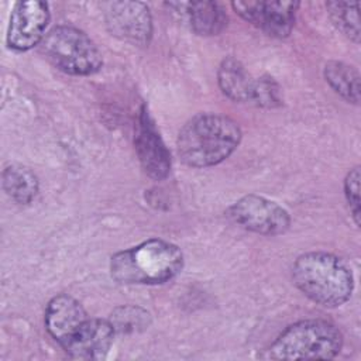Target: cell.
I'll list each match as a JSON object with an SVG mask.
<instances>
[{
	"mask_svg": "<svg viewBox=\"0 0 361 361\" xmlns=\"http://www.w3.org/2000/svg\"><path fill=\"white\" fill-rule=\"evenodd\" d=\"M360 166H354L348 171L344 179V195L354 219V223L360 226Z\"/></svg>",
	"mask_w": 361,
	"mask_h": 361,
	"instance_id": "ffe728a7",
	"label": "cell"
},
{
	"mask_svg": "<svg viewBox=\"0 0 361 361\" xmlns=\"http://www.w3.org/2000/svg\"><path fill=\"white\" fill-rule=\"evenodd\" d=\"M343 347L341 331L323 319H306L288 326L269 345V360H331Z\"/></svg>",
	"mask_w": 361,
	"mask_h": 361,
	"instance_id": "277c9868",
	"label": "cell"
},
{
	"mask_svg": "<svg viewBox=\"0 0 361 361\" xmlns=\"http://www.w3.org/2000/svg\"><path fill=\"white\" fill-rule=\"evenodd\" d=\"M48 23L49 10L45 1H17L10 16L7 45L16 51H27L41 44Z\"/></svg>",
	"mask_w": 361,
	"mask_h": 361,
	"instance_id": "52a82bcc",
	"label": "cell"
},
{
	"mask_svg": "<svg viewBox=\"0 0 361 361\" xmlns=\"http://www.w3.org/2000/svg\"><path fill=\"white\" fill-rule=\"evenodd\" d=\"M39 45L45 58L68 75H92L103 65L96 44L83 31L71 25L54 27Z\"/></svg>",
	"mask_w": 361,
	"mask_h": 361,
	"instance_id": "5b68a950",
	"label": "cell"
},
{
	"mask_svg": "<svg viewBox=\"0 0 361 361\" xmlns=\"http://www.w3.org/2000/svg\"><path fill=\"white\" fill-rule=\"evenodd\" d=\"M217 80L221 92L238 103L254 104L258 78H252L244 65L233 56L221 61L217 71Z\"/></svg>",
	"mask_w": 361,
	"mask_h": 361,
	"instance_id": "4fadbf2b",
	"label": "cell"
},
{
	"mask_svg": "<svg viewBox=\"0 0 361 361\" xmlns=\"http://www.w3.org/2000/svg\"><path fill=\"white\" fill-rule=\"evenodd\" d=\"M188 8L190 25L199 35H217L227 25V14L217 1H192Z\"/></svg>",
	"mask_w": 361,
	"mask_h": 361,
	"instance_id": "9a60e30c",
	"label": "cell"
},
{
	"mask_svg": "<svg viewBox=\"0 0 361 361\" xmlns=\"http://www.w3.org/2000/svg\"><path fill=\"white\" fill-rule=\"evenodd\" d=\"M231 7L245 21L276 38L290 34L298 1H233Z\"/></svg>",
	"mask_w": 361,
	"mask_h": 361,
	"instance_id": "9c48e42d",
	"label": "cell"
},
{
	"mask_svg": "<svg viewBox=\"0 0 361 361\" xmlns=\"http://www.w3.org/2000/svg\"><path fill=\"white\" fill-rule=\"evenodd\" d=\"M183 267V254L175 244L149 238L111 257L110 274L120 283L159 285L173 279Z\"/></svg>",
	"mask_w": 361,
	"mask_h": 361,
	"instance_id": "3957f363",
	"label": "cell"
},
{
	"mask_svg": "<svg viewBox=\"0 0 361 361\" xmlns=\"http://www.w3.org/2000/svg\"><path fill=\"white\" fill-rule=\"evenodd\" d=\"M326 7L337 30H340L347 38L358 44L360 42V17H358L360 4L350 3V1H327Z\"/></svg>",
	"mask_w": 361,
	"mask_h": 361,
	"instance_id": "e0dca14e",
	"label": "cell"
},
{
	"mask_svg": "<svg viewBox=\"0 0 361 361\" xmlns=\"http://www.w3.org/2000/svg\"><path fill=\"white\" fill-rule=\"evenodd\" d=\"M116 331L110 320L86 319L78 331L61 345L73 360H102L109 353Z\"/></svg>",
	"mask_w": 361,
	"mask_h": 361,
	"instance_id": "8fae6325",
	"label": "cell"
},
{
	"mask_svg": "<svg viewBox=\"0 0 361 361\" xmlns=\"http://www.w3.org/2000/svg\"><path fill=\"white\" fill-rule=\"evenodd\" d=\"M324 79L330 87L344 100L358 104L360 102V73L351 65L330 61L323 69Z\"/></svg>",
	"mask_w": 361,
	"mask_h": 361,
	"instance_id": "2e32d148",
	"label": "cell"
},
{
	"mask_svg": "<svg viewBox=\"0 0 361 361\" xmlns=\"http://www.w3.org/2000/svg\"><path fill=\"white\" fill-rule=\"evenodd\" d=\"M279 93H281L279 86L272 78L261 76L258 78L254 104L258 107H267V109L278 107L282 103Z\"/></svg>",
	"mask_w": 361,
	"mask_h": 361,
	"instance_id": "d6986e66",
	"label": "cell"
},
{
	"mask_svg": "<svg viewBox=\"0 0 361 361\" xmlns=\"http://www.w3.org/2000/svg\"><path fill=\"white\" fill-rule=\"evenodd\" d=\"M83 306L71 295L54 296L45 309V327L51 337L63 345L86 322Z\"/></svg>",
	"mask_w": 361,
	"mask_h": 361,
	"instance_id": "7c38bea8",
	"label": "cell"
},
{
	"mask_svg": "<svg viewBox=\"0 0 361 361\" xmlns=\"http://www.w3.org/2000/svg\"><path fill=\"white\" fill-rule=\"evenodd\" d=\"M227 216L240 227L262 234H283L290 226L289 213L278 203L258 196L247 195L227 209Z\"/></svg>",
	"mask_w": 361,
	"mask_h": 361,
	"instance_id": "8992f818",
	"label": "cell"
},
{
	"mask_svg": "<svg viewBox=\"0 0 361 361\" xmlns=\"http://www.w3.org/2000/svg\"><path fill=\"white\" fill-rule=\"evenodd\" d=\"M134 145L144 172L155 180L165 179L171 171V155L145 106H141L137 117Z\"/></svg>",
	"mask_w": 361,
	"mask_h": 361,
	"instance_id": "ba28073f",
	"label": "cell"
},
{
	"mask_svg": "<svg viewBox=\"0 0 361 361\" xmlns=\"http://www.w3.org/2000/svg\"><path fill=\"white\" fill-rule=\"evenodd\" d=\"M240 141L241 130L233 118L216 113H202L182 127L176 149L188 166L207 168L228 158Z\"/></svg>",
	"mask_w": 361,
	"mask_h": 361,
	"instance_id": "6da1fadb",
	"label": "cell"
},
{
	"mask_svg": "<svg viewBox=\"0 0 361 361\" xmlns=\"http://www.w3.org/2000/svg\"><path fill=\"white\" fill-rule=\"evenodd\" d=\"M3 189L18 204H28L38 193V178L20 164H11L3 171Z\"/></svg>",
	"mask_w": 361,
	"mask_h": 361,
	"instance_id": "5bb4252c",
	"label": "cell"
},
{
	"mask_svg": "<svg viewBox=\"0 0 361 361\" xmlns=\"http://www.w3.org/2000/svg\"><path fill=\"white\" fill-rule=\"evenodd\" d=\"M106 24L113 35L134 45H147L152 35L149 10L140 1L109 3L106 8Z\"/></svg>",
	"mask_w": 361,
	"mask_h": 361,
	"instance_id": "30bf717a",
	"label": "cell"
},
{
	"mask_svg": "<svg viewBox=\"0 0 361 361\" xmlns=\"http://www.w3.org/2000/svg\"><path fill=\"white\" fill-rule=\"evenodd\" d=\"M296 288L317 305L337 307L345 303L354 288L353 272L338 257L312 251L296 258L292 267Z\"/></svg>",
	"mask_w": 361,
	"mask_h": 361,
	"instance_id": "7a4b0ae2",
	"label": "cell"
},
{
	"mask_svg": "<svg viewBox=\"0 0 361 361\" xmlns=\"http://www.w3.org/2000/svg\"><path fill=\"white\" fill-rule=\"evenodd\" d=\"M109 320L116 333L131 334V333L145 330L151 323V316L147 310L138 306L128 305V306L117 307L111 313Z\"/></svg>",
	"mask_w": 361,
	"mask_h": 361,
	"instance_id": "ac0fdd59",
	"label": "cell"
}]
</instances>
